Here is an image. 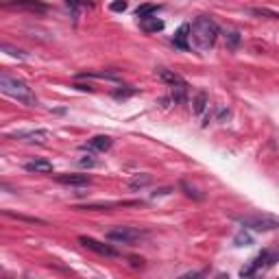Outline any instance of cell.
I'll return each mask as SVG.
<instances>
[{
    "label": "cell",
    "instance_id": "9a60e30c",
    "mask_svg": "<svg viewBox=\"0 0 279 279\" xmlns=\"http://www.w3.org/2000/svg\"><path fill=\"white\" fill-rule=\"evenodd\" d=\"M151 175H135L129 179V188L131 190H140V188H146V186H151Z\"/></svg>",
    "mask_w": 279,
    "mask_h": 279
},
{
    "label": "cell",
    "instance_id": "e0dca14e",
    "mask_svg": "<svg viewBox=\"0 0 279 279\" xmlns=\"http://www.w3.org/2000/svg\"><path fill=\"white\" fill-rule=\"evenodd\" d=\"M234 245H236V247H249V245H253V236L247 234V231L242 229V231H238V234H236Z\"/></svg>",
    "mask_w": 279,
    "mask_h": 279
},
{
    "label": "cell",
    "instance_id": "ac0fdd59",
    "mask_svg": "<svg viewBox=\"0 0 279 279\" xmlns=\"http://www.w3.org/2000/svg\"><path fill=\"white\" fill-rule=\"evenodd\" d=\"M155 13H157L155 4H140V7L135 9V15H138L140 20H142V17H148V15H155Z\"/></svg>",
    "mask_w": 279,
    "mask_h": 279
},
{
    "label": "cell",
    "instance_id": "3957f363",
    "mask_svg": "<svg viewBox=\"0 0 279 279\" xmlns=\"http://www.w3.org/2000/svg\"><path fill=\"white\" fill-rule=\"evenodd\" d=\"M238 223L242 225L245 229H253V231H275L279 229V221L273 216H262V214H258V216H242L238 218Z\"/></svg>",
    "mask_w": 279,
    "mask_h": 279
},
{
    "label": "cell",
    "instance_id": "ba28073f",
    "mask_svg": "<svg viewBox=\"0 0 279 279\" xmlns=\"http://www.w3.org/2000/svg\"><path fill=\"white\" fill-rule=\"evenodd\" d=\"M55 179L63 186H90V177L87 175H79V173H63V175H57Z\"/></svg>",
    "mask_w": 279,
    "mask_h": 279
},
{
    "label": "cell",
    "instance_id": "5b68a950",
    "mask_svg": "<svg viewBox=\"0 0 279 279\" xmlns=\"http://www.w3.org/2000/svg\"><path fill=\"white\" fill-rule=\"evenodd\" d=\"M144 238V231L138 227H118L107 231V240L111 242H120V245H131V242Z\"/></svg>",
    "mask_w": 279,
    "mask_h": 279
},
{
    "label": "cell",
    "instance_id": "cb8c5ba5",
    "mask_svg": "<svg viewBox=\"0 0 279 279\" xmlns=\"http://www.w3.org/2000/svg\"><path fill=\"white\" fill-rule=\"evenodd\" d=\"M109 9L111 11H124V9H127V0H116V2L109 4Z\"/></svg>",
    "mask_w": 279,
    "mask_h": 279
},
{
    "label": "cell",
    "instance_id": "d4e9b609",
    "mask_svg": "<svg viewBox=\"0 0 279 279\" xmlns=\"http://www.w3.org/2000/svg\"><path fill=\"white\" fill-rule=\"evenodd\" d=\"M7 216H13L17 221H26V223H44V221H39V218H28V216H20V214H11V212H7Z\"/></svg>",
    "mask_w": 279,
    "mask_h": 279
},
{
    "label": "cell",
    "instance_id": "52a82bcc",
    "mask_svg": "<svg viewBox=\"0 0 279 279\" xmlns=\"http://www.w3.org/2000/svg\"><path fill=\"white\" fill-rule=\"evenodd\" d=\"M4 7L9 9H24V11H46V4L39 0H7Z\"/></svg>",
    "mask_w": 279,
    "mask_h": 279
},
{
    "label": "cell",
    "instance_id": "5bb4252c",
    "mask_svg": "<svg viewBox=\"0 0 279 279\" xmlns=\"http://www.w3.org/2000/svg\"><path fill=\"white\" fill-rule=\"evenodd\" d=\"M79 79H105V81H120V74L116 72H83Z\"/></svg>",
    "mask_w": 279,
    "mask_h": 279
},
{
    "label": "cell",
    "instance_id": "6da1fadb",
    "mask_svg": "<svg viewBox=\"0 0 279 279\" xmlns=\"http://www.w3.org/2000/svg\"><path fill=\"white\" fill-rule=\"evenodd\" d=\"M218 37V24L207 15H201L190 24V39L199 50H210L216 44Z\"/></svg>",
    "mask_w": 279,
    "mask_h": 279
},
{
    "label": "cell",
    "instance_id": "9c48e42d",
    "mask_svg": "<svg viewBox=\"0 0 279 279\" xmlns=\"http://www.w3.org/2000/svg\"><path fill=\"white\" fill-rule=\"evenodd\" d=\"M173 44H175V48H179V50H188L190 48V24H181L179 28H177V33L173 37Z\"/></svg>",
    "mask_w": 279,
    "mask_h": 279
},
{
    "label": "cell",
    "instance_id": "277c9868",
    "mask_svg": "<svg viewBox=\"0 0 279 279\" xmlns=\"http://www.w3.org/2000/svg\"><path fill=\"white\" fill-rule=\"evenodd\" d=\"M7 138L20 140V142H28V144H46V142L52 138V133L48 131V129H22V131L9 133Z\"/></svg>",
    "mask_w": 279,
    "mask_h": 279
},
{
    "label": "cell",
    "instance_id": "4fadbf2b",
    "mask_svg": "<svg viewBox=\"0 0 279 279\" xmlns=\"http://www.w3.org/2000/svg\"><path fill=\"white\" fill-rule=\"evenodd\" d=\"M142 28L146 33H159L164 28V20H159L155 15H148V17H142Z\"/></svg>",
    "mask_w": 279,
    "mask_h": 279
},
{
    "label": "cell",
    "instance_id": "603a6c76",
    "mask_svg": "<svg viewBox=\"0 0 279 279\" xmlns=\"http://www.w3.org/2000/svg\"><path fill=\"white\" fill-rule=\"evenodd\" d=\"M181 190H186V194H188V197H192V199H203V194H197V190H194V188H190L188 186V183H181Z\"/></svg>",
    "mask_w": 279,
    "mask_h": 279
},
{
    "label": "cell",
    "instance_id": "7402d4cb",
    "mask_svg": "<svg viewBox=\"0 0 279 279\" xmlns=\"http://www.w3.org/2000/svg\"><path fill=\"white\" fill-rule=\"evenodd\" d=\"M2 50H4V52H9L11 57H17V59H24V55H22V50H17V48H13V46H9V44H4V46H2Z\"/></svg>",
    "mask_w": 279,
    "mask_h": 279
},
{
    "label": "cell",
    "instance_id": "484cf974",
    "mask_svg": "<svg viewBox=\"0 0 279 279\" xmlns=\"http://www.w3.org/2000/svg\"><path fill=\"white\" fill-rule=\"evenodd\" d=\"M135 92H138V90H133V87H131V90H118L114 96H116V98H129V96H133Z\"/></svg>",
    "mask_w": 279,
    "mask_h": 279
},
{
    "label": "cell",
    "instance_id": "ffe728a7",
    "mask_svg": "<svg viewBox=\"0 0 279 279\" xmlns=\"http://www.w3.org/2000/svg\"><path fill=\"white\" fill-rule=\"evenodd\" d=\"M238 44H240V33L238 31H231L227 35V48L229 50H236V48H238Z\"/></svg>",
    "mask_w": 279,
    "mask_h": 279
},
{
    "label": "cell",
    "instance_id": "d6986e66",
    "mask_svg": "<svg viewBox=\"0 0 279 279\" xmlns=\"http://www.w3.org/2000/svg\"><path fill=\"white\" fill-rule=\"evenodd\" d=\"M66 4H68V9L72 11V17H74V20L79 17V9L85 7V2H83V0H66Z\"/></svg>",
    "mask_w": 279,
    "mask_h": 279
},
{
    "label": "cell",
    "instance_id": "8992f818",
    "mask_svg": "<svg viewBox=\"0 0 279 279\" xmlns=\"http://www.w3.org/2000/svg\"><path fill=\"white\" fill-rule=\"evenodd\" d=\"M79 242L85 249H90V251L94 253H98V255H103V258H118V251L114 247H109V245H105V242H98V240H94V238H87V236H81Z\"/></svg>",
    "mask_w": 279,
    "mask_h": 279
},
{
    "label": "cell",
    "instance_id": "30bf717a",
    "mask_svg": "<svg viewBox=\"0 0 279 279\" xmlns=\"http://www.w3.org/2000/svg\"><path fill=\"white\" fill-rule=\"evenodd\" d=\"M157 76H159V79H162L168 87L183 85V83H186V79H183L181 74H177L175 70H168V68H159V70H157Z\"/></svg>",
    "mask_w": 279,
    "mask_h": 279
},
{
    "label": "cell",
    "instance_id": "7c38bea8",
    "mask_svg": "<svg viewBox=\"0 0 279 279\" xmlns=\"http://www.w3.org/2000/svg\"><path fill=\"white\" fill-rule=\"evenodd\" d=\"M111 144H114V142H111L109 135H94L90 140V144H87V148H90V151H96V153H105L111 148Z\"/></svg>",
    "mask_w": 279,
    "mask_h": 279
},
{
    "label": "cell",
    "instance_id": "7a4b0ae2",
    "mask_svg": "<svg viewBox=\"0 0 279 279\" xmlns=\"http://www.w3.org/2000/svg\"><path fill=\"white\" fill-rule=\"evenodd\" d=\"M0 92H2L4 96H11L13 100H17V103L26 105V107L37 105V96H35V92L31 87H28L24 81L15 79V76H11L7 72L0 74Z\"/></svg>",
    "mask_w": 279,
    "mask_h": 279
},
{
    "label": "cell",
    "instance_id": "2e32d148",
    "mask_svg": "<svg viewBox=\"0 0 279 279\" xmlns=\"http://www.w3.org/2000/svg\"><path fill=\"white\" fill-rule=\"evenodd\" d=\"M192 105H194V107H192V111H194V114H197V116H201V114H203V111H205V107L210 105V103H207V94H205V92H199Z\"/></svg>",
    "mask_w": 279,
    "mask_h": 279
},
{
    "label": "cell",
    "instance_id": "8fae6325",
    "mask_svg": "<svg viewBox=\"0 0 279 279\" xmlns=\"http://www.w3.org/2000/svg\"><path fill=\"white\" fill-rule=\"evenodd\" d=\"M24 168L28 173H35V175H48L52 173V164L48 159H33V162H26Z\"/></svg>",
    "mask_w": 279,
    "mask_h": 279
},
{
    "label": "cell",
    "instance_id": "44dd1931",
    "mask_svg": "<svg viewBox=\"0 0 279 279\" xmlns=\"http://www.w3.org/2000/svg\"><path fill=\"white\" fill-rule=\"evenodd\" d=\"M79 166L81 168H92V166H96V159H94L92 155H85L83 159H79Z\"/></svg>",
    "mask_w": 279,
    "mask_h": 279
}]
</instances>
